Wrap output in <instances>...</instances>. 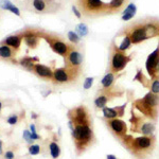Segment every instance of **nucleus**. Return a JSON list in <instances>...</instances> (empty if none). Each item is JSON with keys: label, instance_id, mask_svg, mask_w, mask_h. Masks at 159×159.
<instances>
[{"label": "nucleus", "instance_id": "nucleus-1", "mask_svg": "<svg viewBox=\"0 0 159 159\" xmlns=\"http://www.w3.org/2000/svg\"><path fill=\"white\" fill-rule=\"evenodd\" d=\"M73 122V130L72 132V138L76 142V150L83 152L87 149L90 144L94 141L93 130H92L91 121H90L89 113L84 106H79L73 109L72 115Z\"/></svg>", "mask_w": 159, "mask_h": 159}, {"label": "nucleus", "instance_id": "nucleus-2", "mask_svg": "<svg viewBox=\"0 0 159 159\" xmlns=\"http://www.w3.org/2000/svg\"><path fill=\"white\" fill-rule=\"evenodd\" d=\"M126 34L130 36L133 45H138L150 38L159 36V19L149 17L138 19L123 28L117 35Z\"/></svg>", "mask_w": 159, "mask_h": 159}, {"label": "nucleus", "instance_id": "nucleus-3", "mask_svg": "<svg viewBox=\"0 0 159 159\" xmlns=\"http://www.w3.org/2000/svg\"><path fill=\"white\" fill-rule=\"evenodd\" d=\"M22 10L35 14H55L63 10L62 0H17Z\"/></svg>", "mask_w": 159, "mask_h": 159}, {"label": "nucleus", "instance_id": "nucleus-4", "mask_svg": "<svg viewBox=\"0 0 159 159\" xmlns=\"http://www.w3.org/2000/svg\"><path fill=\"white\" fill-rule=\"evenodd\" d=\"M122 143L124 147L136 157H144L149 155L154 149L155 145V139L153 136H141L137 138H130L126 139L124 137L122 139Z\"/></svg>", "mask_w": 159, "mask_h": 159}, {"label": "nucleus", "instance_id": "nucleus-5", "mask_svg": "<svg viewBox=\"0 0 159 159\" xmlns=\"http://www.w3.org/2000/svg\"><path fill=\"white\" fill-rule=\"evenodd\" d=\"M134 105L140 113H142L147 118L156 120L159 108V94H155L150 91L142 99L137 100Z\"/></svg>", "mask_w": 159, "mask_h": 159}, {"label": "nucleus", "instance_id": "nucleus-6", "mask_svg": "<svg viewBox=\"0 0 159 159\" xmlns=\"http://www.w3.org/2000/svg\"><path fill=\"white\" fill-rule=\"evenodd\" d=\"M132 61V56L126 54V52L120 51L115 45V40L109 47V57H108V70L113 73L122 71Z\"/></svg>", "mask_w": 159, "mask_h": 159}, {"label": "nucleus", "instance_id": "nucleus-7", "mask_svg": "<svg viewBox=\"0 0 159 159\" xmlns=\"http://www.w3.org/2000/svg\"><path fill=\"white\" fill-rule=\"evenodd\" d=\"M78 5L82 14L87 17H98L110 14L108 3L102 0H78Z\"/></svg>", "mask_w": 159, "mask_h": 159}, {"label": "nucleus", "instance_id": "nucleus-8", "mask_svg": "<svg viewBox=\"0 0 159 159\" xmlns=\"http://www.w3.org/2000/svg\"><path fill=\"white\" fill-rule=\"evenodd\" d=\"M81 73V68L63 67L57 68L53 71V80L56 84H67L79 78Z\"/></svg>", "mask_w": 159, "mask_h": 159}, {"label": "nucleus", "instance_id": "nucleus-9", "mask_svg": "<svg viewBox=\"0 0 159 159\" xmlns=\"http://www.w3.org/2000/svg\"><path fill=\"white\" fill-rule=\"evenodd\" d=\"M83 61L84 54L82 52V49L73 45L69 53L65 56V66L71 68H81Z\"/></svg>", "mask_w": 159, "mask_h": 159}, {"label": "nucleus", "instance_id": "nucleus-10", "mask_svg": "<svg viewBox=\"0 0 159 159\" xmlns=\"http://www.w3.org/2000/svg\"><path fill=\"white\" fill-rule=\"evenodd\" d=\"M145 69L152 80L159 78V47L147 56L145 62Z\"/></svg>", "mask_w": 159, "mask_h": 159}, {"label": "nucleus", "instance_id": "nucleus-11", "mask_svg": "<svg viewBox=\"0 0 159 159\" xmlns=\"http://www.w3.org/2000/svg\"><path fill=\"white\" fill-rule=\"evenodd\" d=\"M44 37L48 40V42L50 44V46H51V48L53 49V51H54L55 53H57V54H59L61 56H66L72 48V46L68 45L67 42H64L62 38L57 37L56 35H54V36L46 35V36H44Z\"/></svg>", "mask_w": 159, "mask_h": 159}, {"label": "nucleus", "instance_id": "nucleus-12", "mask_svg": "<svg viewBox=\"0 0 159 159\" xmlns=\"http://www.w3.org/2000/svg\"><path fill=\"white\" fill-rule=\"evenodd\" d=\"M106 123L108 128L110 130V133L116 138H118L119 140H122L126 136V130H127L126 124L121 119H118V118H116V119H109L106 121Z\"/></svg>", "mask_w": 159, "mask_h": 159}, {"label": "nucleus", "instance_id": "nucleus-13", "mask_svg": "<svg viewBox=\"0 0 159 159\" xmlns=\"http://www.w3.org/2000/svg\"><path fill=\"white\" fill-rule=\"evenodd\" d=\"M138 121L135 119V122L133 121V123L136 124L135 130H138L137 132H140L143 136H153L154 132H155V123L151 121H141V119L138 118Z\"/></svg>", "mask_w": 159, "mask_h": 159}, {"label": "nucleus", "instance_id": "nucleus-14", "mask_svg": "<svg viewBox=\"0 0 159 159\" xmlns=\"http://www.w3.org/2000/svg\"><path fill=\"white\" fill-rule=\"evenodd\" d=\"M125 106L126 105H122V106H119V107H104L102 109L103 110V116L106 118L107 120L109 119H116V118H119V117H122L124 115V109H125Z\"/></svg>", "mask_w": 159, "mask_h": 159}, {"label": "nucleus", "instance_id": "nucleus-15", "mask_svg": "<svg viewBox=\"0 0 159 159\" xmlns=\"http://www.w3.org/2000/svg\"><path fill=\"white\" fill-rule=\"evenodd\" d=\"M33 70H34V72L42 79L51 80L53 78V71L51 70V68L48 67V66L40 65V64H35L33 67Z\"/></svg>", "mask_w": 159, "mask_h": 159}, {"label": "nucleus", "instance_id": "nucleus-16", "mask_svg": "<svg viewBox=\"0 0 159 159\" xmlns=\"http://www.w3.org/2000/svg\"><path fill=\"white\" fill-rule=\"evenodd\" d=\"M115 81H116V73L109 71V72H107L104 76H103L102 80H101L99 87H100L101 90L102 89H108V88L113 87Z\"/></svg>", "mask_w": 159, "mask_h": 159}, {"label": "nucleus", "instance_id": "nucleus-17", "mask_svg": "<svg viewBox=\"0 0 159 159\" xmlns=\"http://www.w3.org/2000/svg\"><path fill=\"white\" fill-rule=\"evenodd\" d=\"M137 12V6L135 3L130 2V3L127 4L125 8L123 10V13H122V20L123 21H128L130 19H133L136 15Z\"/></svg>", "mask_w": 159, "mask_h": 159}, {"label": "nucleus", "instance_id": "nucleus-18", "mask_svg": "<svg viewBox=\"0 0 159 159\" xmlns=\"http://www.w3.org/2000/svg\"><path fill=\"white\" fill-rule=\"evenodd\" d=\"M127 1L128 0H110L108 2V8L110 14L122 11L124 8V6H125V4L127 3Z\"/></svg>", "mask_w": 159, "mask_h": 159}, {"label": "nucleus", "instance_id": "nucleus-19", "mask_svg": "<svg viewBox=\"0 0 159 159\" xmlns=\"http://www.w3.org/2000/svg\"><path fill=\"white\" fill-rule=\"evenodd\" d=\"M0 8L4 11H11L12 13L16 14L17 16H20L19 8L16 5H14L10 0H0Z\"/></svg>", "mask_w": 159, "mask_h": 159}, {"label": "nucleus", "instance_id": "nucleus-20", "mask_svg": "<svg viewBox=\"0 0 159 159\" xmlns=\"http://www.w3.org/2000/svg\"><path fill=\"white\" fill-rule=\"evenodd\" d=\"M25 42L30 48H35L38 44V36L35 33H27L25 35Z\"/></svg>", "mask_w": 159, "mask_h": 159}, {"label": "nucleus", "instance_id": "nucleus-21", "mask_svg": "<svg viewBox=\"0 0 159 159\" xmlns=\"http://www.w3.org/2000/svg\"><path fill=\"white\" fill-rule=\"evenodd\" d=\"M4 42H5L6 46L11 47V48H19L20 46V42H21V39L19 36L17 35H12V36H8V38L4 39Z\"/></svg>", "mask_w": 159, "mask_h": 159}, {"label": "nucleus", "instance_id": "nucleus-22", "mask_svg": "<svg viewBox=\"0 0 159 159\" xmlns=\"http://www.w3.org/2000/svg\"><path fill=\"white\" fill-rule=\"evenodd\" d=\"M14 55V51L12 48L6 45H0V59H8Z\"/></svg>", "mask_w": 159, "mask_h": 159}, {"label": "nucleus", "instance_id": "nucleus-23", "mask_svg": "<svg viewBox=\"0 0 159 159\" xmlns=\"http://www.w3.org/2000/svg\"><path fill=\"white\" fill-rule=\"evenodd\" d=\"M123 35V39H122V42H120L119 46L118 47V49H119L120 51H123V52H126V50H128V49L132 47V40H130V36L126 35V34H122ZM117 36H120V35H117Z\"/></svg>", "mask_w": 159, "mask_h": 159}, {"label": "nucleus", "instance_id": "nucleus-24", "mask_svg": "<svg viewBox=\"0 0 159 159\" xmlns=\"http://www.w3.org/2000/svg\"><path fill=\"white\" fill-rule=\"evenodd\" d=\"M134 81H138L139 83L142 84L144 87H149L150 84H151V82H150V80H147V78H145V76L143 74V72L141 71L140 69L137 70V73L136 76H134Z\"/></svg>", "mask_w": 159, "mask_h": 159}, {"label": "nucleus", "instance_id": "nucleus-25", "mask_svg": "<svg viewBox=\"0 0 159 159\" xmlns=\"http://www.w3.org/2000/svg\"><path fill=\"white\" fill-rule=\"evenodd\" d=\"M76 32L80 35V37H85V36H87L88 33H89V29H88V27L85 23L81 22L76 27Z\"/></svg>", "mask_w": 159, "mask_h": 159}, {"label": "nucleus", "instance_id": "nucleus-26", "mask_svg": "<svg viewBox=\"0 0 159 159\" xmlns=\"http://www.w3.org/2000/svg\"><path fill=\"white\" fill-rule=\"evenodd\" d=\"M49 149H50V154L52 156L53 159H56L59 156V153H61V149H59V144L55 142H51L50 145H49Z\"/></svg>", "mask_w": 159, "mask_h": 159}, {"label": "nucleus", "instance_id": "nucleus-27", "mask_svg": "<svg viewBox=\"0 0 159 159\" xmlns=\"http://www.w3.org/2000/svg\"><path fill=\"white\" fill-rule=\"evenodd\" d=\"M67 37H68V40H69L70 42H71L72 45H78L80 42V40H81V37H80V35L76 32L74 31H69L67 34Z\"/></svg>", "mask_w": 159, "mask_h": 159}, {"label": "nucleus", "instance_id": "nucleus-28", "mask_svg": "<svg viewBox=\"0 0 159 159\" xmlns=\"http://www.w3.org/2000/svg\"><path fill=\"white\" fill-rule=\"evenodd\" d=\"M150 89H151V92H153V93L159 94V78L152 80L151 84H150Z\"/></svg>", "mask_w": 159, "mask_h": 159}, {"label": "nucleus", "instance_id": "nucleus-29", "mask_svg": "<svg viewBox=\"0 0 159 159\" xmlns=\"http://www.w3.org/2000/svg\"><path fill=\"white\" fill-rule=\"evenodd\" d=\"M93 81H94V79L92 78V76H88V78H86L85 79V81H84V83H83V87H84V89H89V88H91V86L93 85Z\"/></svg>", "mask_w": 159, "mask_h": 159}, {"label": "nucleus", "instance_id": "nucleus-30", "mask_svg": "<svg viewBox=\"0 0 159 159\" xmlns=\"http://www.w3.org/2000/svg\"><path fill=\"white\" fill-rule=\"evenodd\" d=\"M40 152V147L38 144H31L29 147V153L31 155H37Z\"/></svg>", "mask_w": 159, "mask_h": 159}, {"label": "nucleus", "instance_id": "nucleus-31", "mask_svg": "<svg viewBox=\"0 0 159 159\" xmlns=\"http://www.w3.org/2000/svg\"><path fill=\"white\" fill-rule=\"evenodd\" d=\"M23 139H25L28 143H30V144L33 142V138H32V134L30 130H25V132H23Z\"/></svg>", "mask_w": 159, "mask_h": 159}, {"label": "nucleus", "instance_id": "nucleus-32", "mask_svg": "<svg viewBox=\"0 0 159 159\" xmlns=\"http://www.w3.org/2000/svg\"><path fill=\"white\" fill-rule=\"evenodd\" d=\"M17 120H18V118H17V116L15 115H12L11 117L8 118V120H6V122H8V124H11V125H14V124L17 123Z\"/></svg>", "mask_w": 159, "mask_h": 159}, {"label": "nucleus", "instance_id": "nucleus-33", "mask_svg": "<svg viewBox=\"0 0 159 159\" xmlns=\"http://www.w3.org/2000/svg\"><path fill=\"white\" fill-rule=\"evenodd\" d=\"M72 12H73V14L76 15L78 18H82V13H81V11L79 10L76 6H74V5H72Z\"/></svg>", "mask_w": 159, "mask_h": 159}, {"label": "nucleus", "instance_id": "nucleus-34", "mask_svg": "<svg viewBox=\"0 0 159 159\" xmlns=\"http://www.w3.org/2000/svg\"><path fill=\"white\" fill-rule=\"evenodd\" d=\"M14 157H15V155L12 151H8L5 153V155H4V158L5 159H14Z\"/></svg>", "mask_w": 159, "mask_h": 159}, {"label": "nucleus", "instance_id": "nucleus-35", "mask_svg": "<svg viewBox=\"0 0 159 159\" xmlns=\"http://www.w3.org/2000/svg\"><path fill=\"white\" fill-rule=\"evenodd\" d=\"M30 132H31V133H36L35 125H34V124H31V125H30Z\"/></svg>", "mask_w": 159, "mask_h": 159}, {"label": "nucleus", "instance_id": "nucleus-36", "mask_svg": "<svg viewBox=\"0 0 159 159\" xmlns=\"http://www.w3.org/2000/svg\"><path fill=\"white\" fill-rule=\"evenodd\" d=\"M106 159H117V157L115 155H107Z\"/></svg>", "mask_w": 159, "mask_h": 159}, {"label": "nucleus", "instance_id": "nucleus-37", "mask_svg": "<svg viewBox=\"0 0 159 159\" xmlns=\"http://www.w3.org/2000/svg\"><path fill=\"white\" fill-rule=\"evenodd\" d=\"M2 153V147H1V141H0V154Z\"/></svg>", "mask_w": 159, "mask_h": 159}, {"label": "nucleus", "instance_id": "nucleus-38", "mask_svg": "<svg viewBox=\"0 0 159 159\" xmlns=\"http://www.w3.org/2000/svg\"><path fill=\"white\" fill-rule=\"evenodd\" d=\"M1 107H2V104H1V102H0V110H1Z\"/></svg>", "mask_w": 159, "mask_h": 159}, {"label": "nucleus", "instance_id": "nucleus-39", "mask_svg": "<svg viewBox=\"0 0 159 159\" xmlns=\"http://www.w3.org/2000/svg\"><path fill=\"white\" fill-rule=\"evenodd\" d=\"M158 47H159V42H158Z\"/></svg>", "mask_w": 159, "mask_h": 159}]
</instances>
